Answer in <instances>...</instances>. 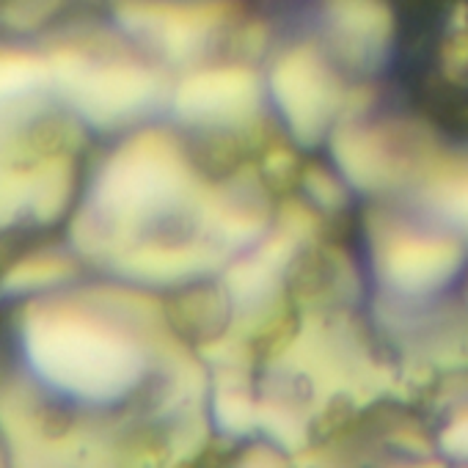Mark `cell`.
Masks as SVG:
<instances>
[{
	"label": "cell",
	"instance_id": "obj_1",
	"mask_svg": "<svg viewBox=\"0 0 468 468\" xmlns=\"http://www.w3.org/2000/svg\"><path fill=\"white\" fill-rule=\"evenodd\" d=\"M331 23L342 39L367 45L386 37L388 12L380 0H331Z\"/></svg>",
	"mask_w": 468,
	"mask_h": 468
}]
</instances>
